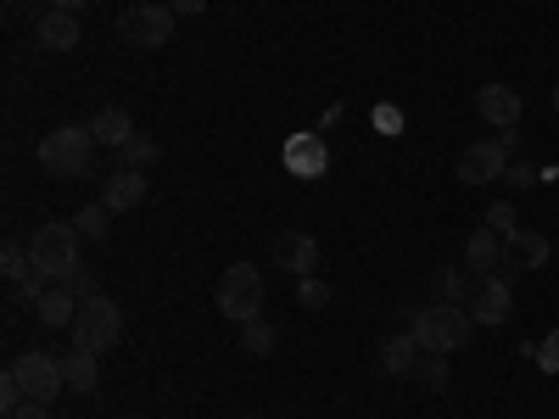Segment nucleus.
<instances>
[{
  "label": "nucleus",
  "instance_id": "1",
  "mask_svg": "<svg viewBox=\"0 0 559 419\" xmlns=\"http://www.w3.org/2000/svg\"><path fill=\"white\" fill-rule=\"evenodd\" d=\"M408 331H414V342L426 347V352H459L464 342H471V331H476V319H471V308H459V302H431V308H419L414 319H408Z\"/></svg>",
  "mask_w": 559,
  "mask_h": 419
},
{
  "label": "nucleus",
  "instance_id": "2",
  "mask_svg": "<svg viewBox=\"0 0 559 419\" xmlns=\"http://www.w3.org/2000/svg\"><path fill=\"white\" fill-rule=\"evenodd\" d=\"M39 168L51 179H84L90 173V157H96V134H90V123H68V129H51L39 140Z\"/></svg>",
  "mask_w": 559,
  "mask_h": 419
},
{
  "label": "nucleus",
  "instance_id": "3",
  "mask_svg": "<svg viewBox=\"0 0 559 419\" xmlns=\"http://www.w3.org/2000/svg\"><path fill=\"white\" fill-rule=\"evenodd\" d=\"M34 274L51 279V286H68V274L79 268V224H39L28 241Z\"/></svg>",
  "mask_w": 559,
  "mask_h": 419
},
{
  "label": "nucleus",
  "instance_id": "4",
  "mask_svg": "<svg viewBox=\"0 0 559 419\" xmlns=\"http://www.w3.org/2000/svg\"><path fill=\"white\" fill-rule=\"evenodd\" d=\"M118 336H123V313H118V302H107L102 291H96V297H84L79 313H73V347L102 358L107 347H118Z\"/></svg>",
  "mask_w": 559,
  "mask_h": 419
},
{
  "label": "nucleus",
  "instance_id": "5",
  "mask_svg": "<svg viewBox=\"0 0 559 419\" xmlns=\"http://www.w3.org/2000/svg\"><path fill=\"white\" fill-rule=\"evenodd\" d=\"M218 313L236 319V324L263 319V274H258V263H229L218 274Z\"/></svg>",
  "mask_w": 559,
  "mask_h": 419
},
{
  "label": "nucleus",
  "instance_id": "6",
  "mask_svg": "<svg viewBox=\"0 0 559 419\" xmlns=\"http://www.w3.org/2000/svg\"><path fill=\"white\" fill-rule=\"evenodd\" d=\"M118 34L134 45V51H157V45L174 39V7H157V0H134V7L118 17Z\"/></svg>",
  "mask_w": 559,
  "mask_h": 419
},
{
  "label": "nucleus",
  "instance_id": "7",
  "mask_svg": "<svg viewBox=\"0 0 559 419\" xmlns=\"http://www.w3.org/2000/svg\"><path fill=\"white\" fill-rule=\"evenodd\" d=\"M12 381L23 386L28 403H57V397L68 392L62 358H51V352H23V358L12 363Z\"/></svg>",
  "mask_w": 559,
  "mask_h": 419
},
{
  "label": "nucleus",
  "instance_id": "8",
  "mask_svg": "<svg viewBox=\"0 0 559 419\" xmlns=\"http://www.w3.org/2000/svg\"><path fill=\"white\" fill-rule=\"evenodd\" d=\"M509 157H515V152L503 146V134L498 140H471V146L459 152V184H492V179H503Z\"/></svg>",
  "mask_w": 559,
  "mask_h": 419
},
{
  "label": "nucleus",
  "instance_id": "9",
  "mask_svg": "<svg viewBox=\"0 0 559 419\" xmlns=\"http://www.w3.org/2000/svg\"><path fill=\"white\" fill-rule=\"evenodd\" d=\"M509 313H515L509 274H481V291H476V302H471V319L487 324V331H498V324H509Z\"/></svg>",
  "mask_w": 559,
  "mask_h": 419
},
{
  "label": "nucleus",
  "instance_id": "10",
  "mask_svg": "<svg viewBox=\"0 0 559 419\" xmlns=\"http://www.w3.org/2000/svg\"><path fill=\"white\" fill-rule=\"evenodd\" d=\"M476 107H481V123H492L498 134L503 129H521V112H526V101H521V89L515 84H481V96H476Z\"/></svg>",
  "mask_w": 559,
  "mask_h": 419
},
{
  "label": "nucleus",
  "instance_id": "11",
  "mask_svg": "<svg viewBox=\"0 0 559 419\" xmlns=\"http://www.w3.org/2000/svg\"><path fill=\"white\" fill-rule=\"evenodd\" d=\"M274 263L286 268L292 279H308L319 268V241L308 236V229H286V236L274 241Z\"/></svg>",
  "mask_w": 559,
  "mask_h": 419
},
{
  "label": "nucleus",
  "instance_id": "12",
  "mask_svg": "<svg viewBox=\"0 0 559 419\" xmlns=\"http://www.w3.org/2000/svg\"><path fill=\"white\" fill-rule=\"evenodd\" d=\"M34 45H39V51H79V12H45V17H34Z\"/></svg>",
  "mask_w": 559,
  "mask_h": 419
},
{
  "label": "nucleus",
  "instance_id": "13",
  "mask_svg": "<svg viewBox=\"0 0 559 419\" xmlns=\"http://www.w3.org/2000/svg\"><path fill=\"white\" fill-rule=\"evenodd\" d=\"M79 302H84V297H79L73 286H45V291H39V302H34V313H39L45 331H73Z\"/></svg>",
  "mask_w": 559,
  "mask_h": 419
},
{
  "label": "nucleus",
  "instance_id": "14",
  "mask_svg": "<svg viewBox=\"0 0 559 419\" xmlns=\"http://www.w3.org/2000/svg\"><path fill=\"white\" fill-rule=\"evenodd\" d=\"M548 236H537V229H515V236L503 241V268L509 274H521V268H543L548 263Z\"/></svg>",
  "mask_w": 559,
  "mask_h": 419
},
{
  "label": "nucleus",
  "instance_id": "15",
  "mask_svg": "<svg viewBox=\"0 0 559 419\" xmlns=\"http://www.w3.org/2000/svg\"><path fill=\"white\" fill-rule=\"evenodd\" d=\"M286 168L297 179H319L324 168H331V152H324L319 134H297V140H286Z\"/></svg>",
  "mask_w": 559,
  "mask_h": 419
},
{
  "label": "nucleus",
  "instance_id": "16",
  "mask_svg": "<svg viewBox=\"0 0 559 419\" xmlns=\"http://www.w3.org/2000/svg\"><path fill=\"white\" fill-rule=\"evenodd\" d=\"M102 202H107L112 213H134L140 202H146V173H140V168H118V173L102 184Z\"/></svg>",
  "mask_w": 559,
  "mask_h": 419
},
{
  "label": "nucleus",
  "instance_id": "17",
  "mask_svg": "<svg viewBox=\"0 0 559 419\" xmlns=\"http://www.w3.org/2000/svg\"><path fill=\"white\" fill-rule=\"evenodd\" d=\"M90 134H96V146L123 152L129 140H134V123H129V112H123V107H102L96 118H90Z\"/></svg>",
  "mask_w": 559,
  "mask_h": 419
},
{
  "label": "nucleus",
  "instance_id": "18",
  "mask_svg": "<svg viewBox=\"0 0 559 419\" xmlns=\"http://www.w3.org/2000/svg\"><path fill=\"white\" fill-rule=\"evenodd\" d=\"M464 263H471L476 274H492L498 263H503V236H498V229H476V236L471 241H464Z\"/></svg>",
  "mask_w": 559,
  "mask_h": 419
},
{
  "label": "nucleus",
  "instance_id": "19",
  "mask_svg": "<svg viewBox=\"0 0 559 419\" xmlns=\"http://www.w3.org/2000/svg\"><path fill=\"white\" fill-rule=\"evenodd\" d=\"M419 352H426V347L414 342V331H403V336H386V342H381V369H386V375H414Z\"/></svg>",
  "mask_w": 559,
  "mask_h": 419
},
{
  "label": "nucleus",
  "instance_id": "20",
  "mask_svg": "<svg viewBox=\"0 0 559 419\" xmlns=\"http://www.w3.org/2000/svg\"><path fill=\"white\" fill-rule=\"evenodd\" d=\"M62 375H68V392L84 397V392L102 386V363H96V352H79V347H73V352L62 358Z\"/></svg>",
  "mask_w": 559,
  "mask_h": 419
},
{
  "label": "nucleus",
  "instance_id": "21",
  "mask_svg": "<svg viewBox=\"0 0 559 419\" xmlns=\"http://www.w3.org/2000/svg\"><path fill=\"white\" fill-rule=\"evenodd\" d=\"M476 291H481V274L471 263L442 274V302H476Z\"/></svg>",
  "mask_w": 559,
  "mask_h": 419
},
{
  "label": "nucleus",
  "instance_id": "22",
  "mask_svg": "<svg viewBox=\"0 0 559 419\" xmlns=\"http://www.w3.org/2000/svg\"><path fill=\"white\" fill-rule=\"evenodd\" d=\"M73 224H79V236H84V241H107V229H112V207H107V202L79 207V218H73Z\"/></svg>",
  "mask_w": 559,
  "mask_h": 419
},
{
  "label": "nucleus",
  "instance_id": "23",
  "mask_svg": "<svg viewBox=\"0 0 559 419\" xmlns=\"http://www.w3.org/2000/svg\"><path fill=\"white\" fill-rule=\"evenodd\" d=\"M0 274H7L12 286H23V279L34 274V258H28V247H17V241H7V247H0Z\"/></svg>",
  "mask_w": 559,
  "mask_h": 419
},
{
  "label": "nucleus",
  "instance_id": "24",
  "mask_svg": "<svg viewBox=\"0 0 559 419\" xmlns=\"http://www.w3.org/2000/svg\"><path fill=\"white\" fill-rule=\"evenodd\" d=\"M241 347L258 352V358H269V352H274V324H269V319H247V324H241Z\"/></svg>",
  "mask_w": 559,
  "mask_h": 419
},
{
  "label": "nucleus",
  "instance_id": "25",
  "mask_svg": "<svg viewBox=\"0 0 559 419\" xmlns=\"http://www.w3.org/2000/svg\"><path fill=\"white\" fill-rule=\"evenodd\" d=\"M118 157H123V168H140V173H146V168L157 163V140H152V134H134Z\"/></svg>",
  "mask_w": 559,
  "mask_h": 419
},
{
  "label": "nucleus",
  "instance_id": "26",
  "mask_svg": "<svg viewBox=\"0 0 559 419\" xmlns=\"http://www.w3.org/2000/svg\"><path fill=\"white\" fill-rule=\"evenodd\" d=\"M414 375L426 381L431 392H442V386H448V358H442V352H426V363H414Z\"/></svg>",
  "mask_w": 559,
  "mask_h": 419
},
{
  "label": "nucleus",
  "instance_id": "27",
  "mask_svg": "<svg viewBox=\"0 0 559 419\" xmlns=\"http://www.w3.org/2000/svg\"><path fill=\"white\" fill-rule=\"evenodd\" d=\"M297 302L319 313L324 302H331V286H324V279H313V274H308V279H297Z\"/></svg>",
  "mask_w": 559,
  "mask_h": 419
},
{
  "label": "nucleus",
  "instance_id": "28",
  "mask_svg": "<svg viewBox=\"0 0 559 419\" xmlns=\"http://www.w3.org/2000/svg\"><path fill=\"white\" fill-rule=\"evenodd\" d=\"M532 358H537V369H543V375H559V331H548V336L532 347Z\"/></svg>",
  "mask_w": 559,
  "mask_h": 419
},
{
  "label": "nucleus",
  "instance_id": "29",
  "mask_svg": "<svg viewBox=\"0 0 559 419\" xmlns=\"http://www.w3.org/2000/svg\"><path fill=\"white\" fill-rule=\"evenodd\" d=\"M487 229H498V236L509 241V236L521 229V224H515V207H509V202H492V207H487Z\"/></svg>",
  "mask_w": 559,
  "mask_h": 419
},
{
  "label": "nucleus",
  "instance_id": "30",
  "mask_svg": "<svg viewBox=\"0 0 559 419\" xmlns=\"http://www.w3.org/2000/svg\"><path fill=\"white\" fill-rule=\"evenodd\" d=\"M68 286H73V291H79V297H96V274H90V268H84V263H79V268H73V274H68Z\"/></svg>",
  "mask_w": 559,
  "mask_h": 419
},
{
  "label": "nucleus",
  "instance_id": "31",
  "mask_svg": "<svg viewBox=\"0 0 559 419\" xmlns=\"http://www.w3.org/2000/svg\"><path fill=\"white\" fill-rule=\"evenodd\" d=\"M376 129H381V134H397V129H403V112H397V107H376Z\"/></svg>",
  "mask_w": 559,
  "mask_h": 419
},
{
  "label": "nucleus",
  "instance_id": "32",
  "mask_svg": "<svg viewBox=\"0 0 559 419\" xmlns=\"http://www.w3.org/2000/svg\"><path fill=\"white\" fill-rule=\"evenodd\" d=\"M503 179H509V184H515V191H521V184H532L537 173H532V168H526V157H521V163H509V168H503Z\"/></svg>",
  "mask_w": 559,
  "mask_h": 419
},
{
  "label": "nucleus",
  "instance_id": "33",
  "mask_svg": "<svg viewBox=\"0 0 559 419\" xmlns=\"http://www.w3.org/2000/svg\"><path fill=\"white\" fill-rule=\"evenodd\" d=\"M7 419H51V403H23V408L7 414Z\"/></svg>",
  "mask_w": 559,
  "mask_h": 419
},
{
  "label": "nucleus",
  "instance_id": "34",
  "mask_svg": "<svg viewBox=\"0 0 559 419\" xmlns=\"http://www.w3.org/2000/svg\"><path fill=\"white\" fill-rule=\"evenodd\" d=\"M174 7V17H197V12H207V0H168Z\"/></svg>",
  "mask_w": 559,
  "mask_h": 419
},
{
  "label": "nucleus",
  "instance_id": "35",
  "mask_svg": "<svg viewBox=\"0 0 559 419\" xmlns=\"http://www.w3.org/2000/svg\"><path fill=\"white\" fill-rule=\"evenodd\" d=\"M90 0H51V12H84Z\"/></svg>",
  "mask_w": 559,
  "mask_h": 419
},
{
  "label": "nucleus",
  "instance_id": "36",
  "mask_svg": "<svg viewBox=\"0 0 559 419\" xmlns=\"http://www.w3.org/2000/svg\"><path fill=\"white\" fill-rule=\"evenodd\" d=\"M554 112H559V79H554Z\"/></svg>",
  "mask_w": 559,
  "mask_h": 419
}]
</instances>
